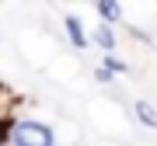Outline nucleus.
<instances>
[{
    "mask_svg": "<svg viewBox=\"0 0 157 146\" xmlns=\"http://www.w3.org/2000/svg\"><path fill=\"white\" fill-rule=\"evenodd\" d=\"M11 146H56V132L52 125L39 122V118H17L7 136Z\"/></svg>",
    "mask_w": 157,
    "mask_h": 146,
    "instance_id": "obj_1",
    "label": "nucleus"
},
{
    "mask_svg": "<svg viewBox=\"0 0 157 146\" xmlns=\"http://www.w3.org/2000/svg\"><path fill=\"white\" fill-rule=\"evenodd\" d=\"M63 28H67V38H70L73 49H80V52H84L87 45H91V35L84 31V21H80L77 14H67V17H63Z\"/></svg>",
    "mask_w": 157,
    "mask_h": 146,
    "instance_id": "obj_2",
    "label": "nucleus"
},
{
    "mask_svg": "<svg viewBox=\"0 0 157 146\" xmlns=\"http://www.w3.org/2000/svg\"><path fill=\"white\" fill-rule=\"evenodd\" d=\"M14 108H17V94L7 84H0V125H7V129L14 125Z\"/></svg>",
    "mask_w": 157,
    "mask_h": 146,
    "instance_id": "obj_3",
    "label": "nucleus"
},
{
    "mask_svg": "<svg viewBox=\"0 0 157 146\" xmlns=\"http://www.w3.org/2000/svg\"><path fill=\"white\" fill-rule=\"evenodd\" d=\"M91 42H94L105 56H112V52H115V31L108 28V24H98V28L91 31Z\"/></svg>",
    "mask_w": 157,
    "mask_h": 146,
    "instance_id": "obj_4",
    "label": "nucleus"
},
{
    "mask_svg": "<svg viewBox=\"0 0 157 146\" xmlns=\"http://www.w3.org/2000/svg\"><path fill=\"white\" fill-rule=\"evenodd\" d=\"M94 14L101 17V24H119L122 21V4H108V0H101V4H94Z\"/></svg>",
    "mask_w": 157,
    "mask_h": 146,
    "instance_id": "obj_5",
    "label": "nucleus"
},
{
    "mask_svg": "<svg viewBox=\"0 0 157 146\" xmlns=\"http://www.w3.org/2000/svg\"><path fill=\"white\" fill-rule=\"evenodd\" d=\"M133 115H136V122L147 125V129H157V108L150 101H136L133 104Z\"/></svg>",
    "mask_w": 157,
    "mask_h": 146,
    "instance_id": "obj_6",
    "label": "nucleus"
},
{
    "mask_svg": "<svg viewBox=\"0 0 157 146\" xmlns=\"http://www.w3.org/2000/svg\"><path fill=\"white\" fill-rule=\"evenodd\" d=\"M101 66H105L108 73H112V77H115V73H126V70H129L126 63H122V59L115 56V52H112V56H101Z\"/></svg>",
    "mask_w": 157,
    "mask_h": 146,
    "instance_id": "obj_7",
    "label": "nucleus"
},
{
    "mask_svg": "<svg viewBox=\"0 0 157 146\" xmlns=\"http://www.w3.org/2000/svg\"><path fill=\"white\" fill-rule=\"evenodd\" d=\"M94 80H98V84H112L115 77H112V73H108L105 66H98V70H94Z\"/></svg>",
    "mask_w": 157,
    "mask_h": 146,
    "instance_id": "obj_8",
    "label": "nucleus"
},
{
    "mask_svg": "<svg viewBox=\"0 0 157 146\" xmlns=\"http://www.w3.org/2000/svg\"><path fill=\"white\" fill-rule=\"evenodd\" d=\"M7 136H11V129H7V125H0V146L7 143Z\"/></svg>",
    "mask_w": 157,
    "mask_h": 146,
    "instance_id": "obj_9",
    "label": "nucleus"
},
{
    "mask_svg": "<svg viewBox=\"0 0 157 146\" xmlns=\"http://www.w3.org/2000/svg\"><path fill=\"white\" fill-rule=\"evenodd\" d=\"M4 146H11V143H4Z\"/></svg>",
    "mask_w": 157,
    "mask_h": 146,
    "instance_id": "obj_10",
    "label": "nucleus"
}]
</instances>
